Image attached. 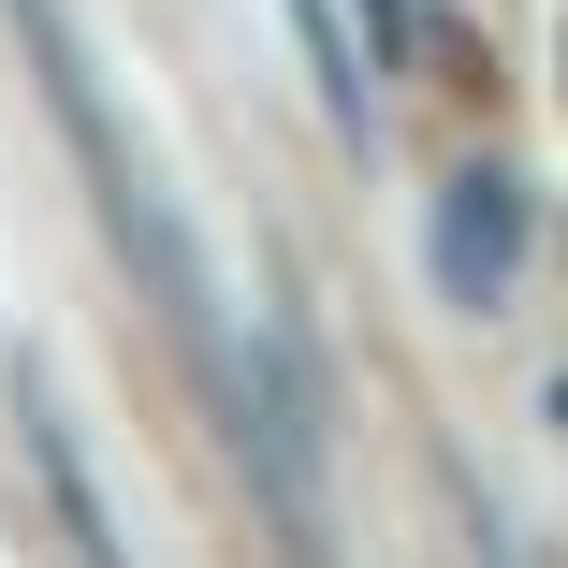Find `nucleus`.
<instances>
[{
    "mask_svg": "<svg viewBox=\"0 0 568 568\" xmlns=\"http://www.w3.org/2000/svg\"><path fill=\"white\" fill-rule=\"evenodd\" d=\"M0 16L30 30V73H44V102H59V132H73V161H88V190H102V234L132 248V277H146V306L204 351V379L234 365V335H219V306H204V263H190V234H175V204H161V175L118 146V118H102V88H88V44H73V16L59 0H0Z\"/></svg>",
    "mask_w": 568,
    "mask_h": 568,
    "instance_id": "f257e3e1",
    "label": "nucleus"
},
{
    "mask_svg": "<svg viewBox=\"0 0 568 568\" xmlns=\"http://www.w3.org/2000/svg\"><path fill=\"white\" fill-rule=\"evenodd\" d=\"M423 248H437V292H452V306H510V277H525V175L467 161V175L437 190Z\"/></svg>",
    "mask_w": 568,
    "mask_h": 568,
    "instance_id": "f03ea898",
    "label": "nucleus"
},
{
    "mask_svg": "<svg viewBox=\"0 0 568 568\" xmlns=\"http://www.w3.org/2000/svg\"><path fill=\"white\" fill-rule=\"evenodd\" d=\"M16 437H30V467H44L59 525H73V554H88V568H132V554H118V510H102V481H88V452H73V423H59L44 379H16Z\"/></svg>",
    "mask_w": 568,
    "mask_h": 568,
    "instance_id": "7ed1b4c3",
    "label": "nucleus"
},
{
    "mask_svg": "<svg viewBox=\"0 0 568 568\" xmlns=\"http://www.w3.org/2000/svg\"><path fill=\"white\" fill-rule=\"evenodd\" d=\"M365 30H379V59H408V44H423V16H408V0H365Z\"/></svg>",
    "mask_w": 568,
    "mask_h": 568,
    "instance_id": "20e7f679",
    "label": "nucleus"
}]
</instances>
